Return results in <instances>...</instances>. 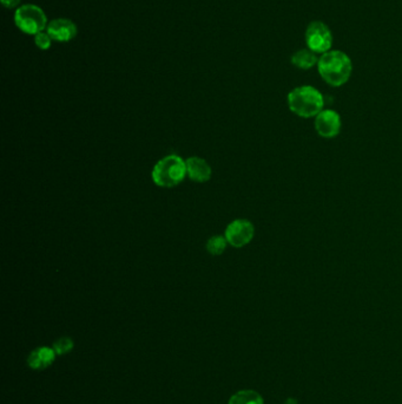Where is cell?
Segmentation results:
<instances>
[{
    "label": "cell",
    "mask_w": 402,
    "mask_h": 404,
    "mask_svg": "<svg viewBox=\"0 0 402 404\" xmlns=\"http://www.w3.org/2000/svg\"><path fill=\"white\" fill-rule=\"evenodd\" d=\"M151 176L159 187H176L187 176V164L179 155H168L154 164Z\"/></svg>",
    "instance_id": "3"
},
{
    "label": "cell",
    "mask_w": 402,
    "mask_h": 404,
    "mask_svg": "<svg viewBox=\"0 0 402 404\" xmlns=\"http://www.w3.org/2000/svg\"><path fill=\"white\" fill-rule=\"evenodd\" d=\"M314 127L322 139H335L341 133V117L335 110L323 109L314 119Z\"/></svg>",
    "instance_id": "7"
},
{
    "label": "cell",
    "mask_w": 402,
    "mask_h": 404,
    "mask_svg": "<svg viewBox=\"0 0 402 404\" xmlns=\"http://www.w3.org/2000/svg\"><path fill=\"white\" fill-rule=\"evenodd\" d=\"M46 32L49 33L50 37L54 41L68 43L77 36V25L66 18H57L49 21Z\"/></svg>",
    "instance_id": "8"
},
{
    "label": "cell",
    "mask_w": 402,
    "mask_h": 404,
    "mask_svg": "<svg viewBox=\"0 0 402 404\" xmlns=\"http://www.w3.org/2000/svg\"><path fill=\"white\" fill-rule=\"evenodd\" d=\"M305 39L307 48L320 56L333 48V32L323 21H314L309 23L305 29Z\"/></svg>",
    "instance_id": "5"
},
{
    "label": "cell",
    "mask_w": 402,
    "mask_h": 404,
    "mask_svg": "<svg viewBox=\"0 0 402 404\" xmlns=\"http://www.w3.org/2000/svg\"><path fill=\"white\" fill-rule=\"evenodd\" d=\"M56 355L57 354L53 350V347H37L36 350L30 354L28 364L33 370H44L54 362Z\"/></svg>",
    "instance_id": "10"
},
{
    "label": "cell",
    "mask_w": 402,
    "mask_h": 404,
    "mask_svg": "<svg viewBox=\"0 0 402 404\" xmlns=\"http://www.w3.org/2000/svg\"><path fill=\"white\" fill-rule=\"evenodd\" d=\"M317 71L328 86L340 88L352 77L353 63L347 53L332 49L319 57Z\"/></svg>",
    "instance_id": "1"
},
{
    "label": "cell",
    "mask_w": 402,
    "mask_h": 404,
    "mask_svg": "<svg viewBox=\"0 0 402 404\" xmlns=\"http://www.w3.org/2000/svg\"><path fill=\"white\" fill-rule=\"evenodd\" d=\"M289 110L301 119L316 117L325 109L323 95L312 86L294 88L287 96Z\"/></svg>",
    "instance_id": "2"
},
{
    "label": "cell",
    "mask_w": 402,
    "mask_h": 404,
    "mask_svg": "<svg viewBox=\"0 0 402 404\" xmlns=\"http://www.w3.org/2000/svg\"><path fill=\"white\" fill-rule=\"evenodd\" d=\"M21 0H1V3H3V5H4L5 8H16V6H18V5H19V3H21Z\"/></svg>",
    "instance_id": "16"
},
{
    "label": "cell",
    "mask_w": 402,
    "mask_h": 404,
    "mask_svg": "<svg viewBox=\"0 0 402 404\" xmlns=\"http://www.w3.org/2000/svg\"><path fill=\"white\" fill-rule=\"evenodd\" d=\"M254 235H255V227L252 221L245 220V219H237L232 221L228 224L224 233L228 244L236 249H241L250 244L254 239Z\"/></svg>",
    "instance_id": "6"
},
{
    "label": "cell",
    "mask_w": 402,
    "mask_h": 404,
    "mask_svg": "<svg viewBox=\"0 0 402 404\" xmlns=\"http://www.w3.org/2000/svg\"><path fill=\"white\" fill-rule=\"evenodd\" d=\"M228 241L225 237L215 235L210 238L207 242V251L212 256H221L227 249Z\"/></svg>",
    "instance_id": "13"
},
{
    "label": "cell",
    "mask_w": 402,
    "mask_h": 404,
    "mask_svg": "<svg viewBox=\"0 0 402 404\" xmlns=\"http://www.w3.org/2000/svg\"><path fill=\"white\" fill-rule=\"evenodd\" d=\"M185 164H187V175L197 184L208 182L212 177V167L205 160L192 156L185 161Z\"/></svg>",
    "instance_id": "9"
},
{
    "label": "cell",
    "mask_w": 402,
    "mask_h": 404,
    "mask_svg": "<svg viewBox=\"0 0 402 404\" xmlns=\"http://www.w3.org/2000/svg\"><path fill=\"white\" fill-rule=\"evenodd\" d=\"M73 340L70 337H61L53 343V350L57 355H66L73 349Z\"/></svg>",
    "instance_id": "14"
},
{
    "label": "cell",
    "mask_w": 402,
    "mask_h": 404,
    "mask_svg": "<svg viewBox=\"0 0 402 404\" xmlns=\"http://www.w3.org/2000/svg\"><path fill=\"white\" fill-rule=\"evenodd\" d=\"M229 404H264V401L255 390H241L232 395Z\"/></svg>",
    "instance_id": "12"
},
{
    "label": "cell",
    "mask_w": 402,
    "mask_h": 404,
    "mask_svg": "<svg viewBox=\"0 0 402 404\" xmlns=\"http://www.w3.org/2000/svg\"><path fill=\"white\" fill-rule=\"evenodd\" d=\"M53 39L50 37L49 33L46 32V30L43 32L38 33L34 36V44L37 48L41 50H49L52 44Z\"/></svg>",
    "instance_id": "15"
},
{
    "label": "cell",
    "mask_w": 402,
    "mask_h": 404,
    "mask_svg": "<svg viewBox=\"0 0 402 404\" xmlns=\"http://www.w3.org/2000/svg\"><path fill=\"white\" fill-rule=\"evenodd\" d=\"M14 24L21 32L36 36L45 31L49 23L43 8L34 4H26L17 8Z\"/></svg>",
    "instance_id": "4"
},
{
    "label": "cell",
    "mask_w": 402,
    "mask_h": 404,
    "mask_svg": "<svg viewBox=\"0 0 402 404\" xmlns=\"http://www.w3.org/2000/svg\"><path fill=\"white\" fill-rule=\"evenodd\" d=\"M292 66L300 70H310L313 69L314 66H317V61L319 57L315 52L308 48L305 49H300L292 53V58H290Z\"/></svg>",
    "instance_id": "11"
}]
</instances>
